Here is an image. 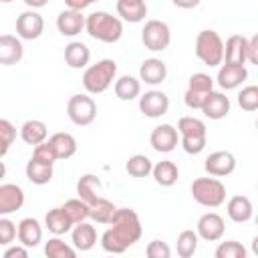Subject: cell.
<instances>
[{"label": "cell", "instance_id": "obj_37", "mask_svg": "<svg viewBox=\"0 0 258 258\" xmlns=\"http://www.w3.org/2000/svg\"><path fill=\"white\" fill-rule=\"evenodd\" d=\"M62 210L64 214L71 218L73 224H79V222H85L89 218V204L81 198H73V200H67L62 204Z\"/></svg>", "mask_w": 258, "mask_h": 258}, {"label": "cell", "instance_id": "obj_29", "mask_svg": "<svg viewBox=\"0 0 258 258\" xmlns=\"http://www.w3.org/2000/svg\"><path fill=\"white\" fill-rule=\"evenodd\" d=\"M151 175H153V179H155L157 185H161V187H171V185L177 181V177H179V169H177V165H175L173 161L163 159V161H157V163L153 165Z\"/></svg>", "mask_w": 258, "mask_h": 258}, {"label": "cell", "instance_id": "obj_36", "mask_svg": "<svg viewBox=\"0 0 258 258\" xmlns=\"http://www.w3.org/2000/svg\"><path fill=\"white\" fill-rule=\"evenodd\" d=\"M44 254L48 258H75L77 256V248L75 246H69L64 240H60L58 236H54V238H50L44 244Z\"/></svg>", "mask_w": 258, "mask_h": 258}, {"label": "cell", "instance_id": "obj_14", "mask_svg": "<svg viewBox=\"0 0 258 258\" xmlns=\"http://www.w3.org/2000/svg\"><path fill=\"white\" fill-rule=\"evenodd\" d=\"M246 79H248V71H246L244 64L222 62L220 69H218L216 83H218L220 89H224V91H232V89H238Z\"/></svg>", "mask_w": 258, "mask_h": 258}, {"label": "cell", "instance_id": "obj_35", "mask_svg": "<svg viewBox=\"0 0 258 258\" xmlns=\"http://www.w3.org/2000/svg\"><path fill=\"white\" fill-rule=\"evenodd\" d=\"M198 242H200V234L194 230H183L177 236V254L181 258H191L198 252Z\"/></svg>", "mask_w": 258, "mask_h": 258}, {"label": "cell", "instance_id": "obj_7", "mask_svg": "<svg viewBox=\"0 0 258 258\" xmlns=\"http://www.w3.org/2000/svg\"><path fill=\"white\" fill-rule=\"evenodd\" d=\"M67 115L75 125L87 127L97 117V103L89 93H77L67 103Z\"/></svg>", "mask_w": 258, "mask_h": 258}, {"label": "cell", "instance_id": "obj_1", "mask_svg": "<svg viewBox=\"0 0 258 258\" xmlns=\"http://www.w3.org/2000/svg\"><path fill=\"white\" fill-rule=\"evenodd\" d=\"M111 228L103 232L101 236V246L109 254H123L129 246L139 242L143 228L141 220L135 210L131 208H117L111 224Z\"/></svg>", "mask_w": 258, "mask_h": 258}, {"label": "cell", "instance_id": "obj_26", "mask_svg": "<svg viewBox=\"0 0 258 258\" xmlns=\"http://www.w3.org/2000/svg\"><path fill=\"white\" fill-rule=\"evenodd\" d=\"M44 226H46V230H48L50 234L62 236V234L71 232L75 224L71 222V218L64 214V210H62V206H60V208H52V210L46 212V216H44Z\"/></svg>", "mask_w": 258, "mask_h": 258}, {"label": "cell", "instance_id": "obj_20", "mask_svg": "<svg viewBox=\"0 0 258 258\" xmlns=\"http://www.w3.org/2000/svg\"><path fill=\"white\" fill-rule=\"evenodd\" d=\"M139 79L145 85L155 87V85H159V83H163L167 79V64L161 58H155V56L145 58L141 62V67H139Z\"/></svg>", "mask_w": 258, "mask_h": 258}, {"label": "cell", "instance_id": "obj_31", "mask_svg": "<svg viewBox=\"0 0 258 258\" xmlns=\"http://www.w3.org/2000/svg\"><path fill=\"white\" fill-rule=\"evenodd\" d=\"M115 212H117L115 204L109 202L107 198H101V196L93 204H89V218L97 224H111Z\"/></svg>", "mask_w": 258, "mask_h": 258}, {"label": "cell", "instance_id": "obj_10", "mask_svg": "<svg viewBox=\"0 0 258 258\" xmlns=\"http://www.w3.org/2000/svg\"><path fill=\"white\" fill-rule=\"evenodd\" d=\"M149 143L157 153H169L179 143V131H177V127H173L169 123H161L151 131Z\"/></svg>", "mask_w": 258, "mask_h": 258}, {"label": "cell", "instance_id": "obj_52", "mask_svg": "<svg viewBox=\"0 0 258 258\" xmlns=\"http://www.w3.org/2000/svg\"><path fill=\"white\" fill-rule=\"evenodd\" d=\"M256 226H258V216H256Z\"/></svg>", "mask_w": 258, "mask_h": 258}, {"label": "cell", "instance_id": "obj_9", "mask_svg": "<svg viewBox=\"0 0 258 258\" xmlns=\"http://www.w3.org/2000/svg\"><path fill=\"white\" fill-rule=\"evenodd\" d=\"M139 111L149 119L163 117L169 111V97L163 91H147L139 97Z\"/></svg>", "mask_w": 258, "mask_h": 258}, {"label": "cell", "instance_id": "obj_48", "mask_svg": "<svg viewBox=\"0 0 258 258\" xmlns=\"http://www.w3.org/2000/svg\"><path fill=\"white\" fill-rule=\"evenodd\" d=\"M24 4H26L28 8L36 10V8H42V6H46V4H48V0H24Z\"/></svg>", "mask_w": 258, "mask_h": 258}, {"label": "cell", "instance_id": "obj_19", "mask_svg": "<svg viewBox=\"0 0 258 258\" xmlns=\"http://www.w3.org/2000/svg\"><path fill=\"white\" fill-rule=\"evenodd\" d=\"M202 113L212 121H220L230 113V99L222 91H212V93H208V97L202 105Z\"/></svg>", "mask_w": 258, "mask_h": 258}, {"label": "cell", "instance_id": "obj_3", "mask_svg": "<svg viewBox=\"0 0 258 258\" xmlns=\"http://www.w3.org/2000/svg\"><path fill=\"white\" fill-rule=\"evenodd\" d=\"M117 77V62L113 58H101L99 62L91 64L83 73V87L89 95L105 93Z\"/></svg>", "mask_w": 258, "mask_h": 258}, {"label": "cell", "instance_id": "obj_25", "mask_svg": "<svg viewBox=\"0 0 258 258\" xmlns=\"http://www.w3.org/2000/svg\"><path fill=\"white\" fill-rule=\"evenodd\" d=\"M91 60V50L85 42L81 40H73L64 46V62L71 69H85Z\"/></svg>", "mask_w": 258, "mask_h": 258}, {"label": "cell", "instance_id": "obj_33", "mask_svg": "<svg viewBox=\"0 0 258 258\" xmlns=\"http://www.w3.org/2000/svg\"><path fill=\"white\" fill-rule=\"evenodd\" d=\"M101 191V179L95 173H85L79 177L77 181V194L81 200H85L87 204H93L99 198Z\"/></svg>", "mask_w": 258, "mask_h": 258}, {"label": "cell", "instance_id": "obj_18", "mask_svg": "<svg viewBox=\"0 0 258 258\" xmlns=\"http://www.w3.org/2000/svg\"><path fill=\"white\" fill-rule=\"evenodd\" d=\"M24 206V189L16 183H2L0 185V214L8 216Z\"/></svg>", "mask_w": 258, "mask_h": 258}, {"label": "cell", "instance_id": "obj_47", "mask_svg": "<svg viewBox=\"0 0 258 258\" xmlns=\"http://www.w3.org/2000/svg\"><path fill=\"white\" fill-rule=\"evenodd\" d=\"M177 8H183V10H189V8H196L202 0H171Z\"/></svg>", "mask_w": 258, "mask_h": 258}, {"label": "cell", "instance_id": "obj_24", "mask_svg": "<svg viewBox=\"0 0 258 258\" xmlns=\"http://www.w3.org/2000/svg\"><path fill=\"white\" fill-rule=\"evenodd\" d=\"M117 14L125 22H141L147 16L145 0H117Z\"/></svg>", "mask_w": 258, "mask_h": 258}, {"label": "cell", "instance_id": "obj_5", "mask_svg": "<svg viewBox=\"0 0 258 258\" xmlns=\"http://www.w3.org/2000/svg\"><path fill=\"white\" fill-rule=\"evenodd\" d=\"M191 198L204 208H220L226 202V185L220 177H196L189 185Z\"/></svg>", "mask_w": 258, "mask_h": 258}, {"label": "cell", "instance_id": "obj_23", "mask_svg": "<svg viewBox=\"0 0 258 258\" xmlns=\"http://www.w3.org/2000/svg\"><path fill=\"white\" fill-rule=\"evenodd\" d=\"M226 214L236 224L248 222L252 218V214H254V208H252L250 198H246V196H232L228 200V204H226Z\"/></svg>", "mask_w": 258, "mask_h": 258}, {"label": "cell", "instance_id": "obj_41", "mask_svg": "<svg viewBox=\"0 0 258 258\" xmlns=\"http://www.w3.org/2000/svg\"><path fill=\"white\" fill-rule=\"evenodd\" d=\"M0 139H2V149H0V155L4 157L10 149V145L14 143L16 139V127L8 121V119H0Z\"/></svg>", "mask_w": 258, "mask_h": 258}, {"label": "cell", "instance_id": "obj_21", "mask_svg": "<svg viewBox=\"0 0 258 258\" xmlns=\"http://www.w3.org/2000/svg\"><path fill=\"white\" fill-rule=\"evenodd\" d=\"M18 242L26 248H34L42 242V226L36 218H22L18 222Z\"/></svg>", "mask_w": 258, "mask_h": 258}, {"label": "cell", "instance_id": "obj_49", "mask_svg": "<svg viewBox=\"0 0 258 258\" xmlns=\"http://www.w3.org/2000/svg\"><path fill=\"white\" fill-rule=\"evenodd\" d=\"M252 252H254V254L258 256V234H256V236L252 238Z\"/></svg>", "mask_w": 258, "mask_h": 258}, {"label": "cell", "instance_id": "obj_13", "mask_svg": "<svg viewBox=\"0 0 258 258\" xmlns=\"http://www.w3.org/2000/svg\"><path fill=\"white\" fill-rule=\"evenodd\" d=\"M204 169H206L208 175L226 177V175L234 173V169H236V157L230 151H214V153H210L206 157Z\"/></svg>", "mask_w": 258, "mask_h": 258}, {"label": "cell", "instance_id": "obj_15", "mask_svg": "<svg viewBox=\"0 0 258 258\" xmlns=\"http://www.w3.org/2000/svg\"><path fill=\"white\" fill-rule=\"evenodd\" d=\"M22 56H24L22 38L12 36V34H2L0 36V64L12 67L16 62H20Z\"/></svg>", "mask_w": 258, "mask_h": 258}, {"label": "cell", "instance_id": "obj_28", "mask_svg": "<svg viewBox=\"0 0 258 258\" xmlns=\"http://www.w3.org/2000/svg\"><path fill=\"white\" fill-rule=\"evenodd\" d=\"M24 171H26L28 181L34 183V185H44V183H48L52 179V163H44V161H40L36 157H30L26 161Z\"/></svg>", "mask_w": 258, "mask_h": 258}, {"label": "cell", "instance_id": "obj_43", "mask_svg": "<svg viewBox=\"0 0 258 258\" xmlns=\"http://www.w3.org/2000/svg\"><path fill=\"white\" fill-rule=\"evenodd\" d=\"M145 254L149 258H169L171 256V248L163 240H151L147 244V248H145Z\"/></svg>", "mask_w": 258, "mask_h": 258}, {"label": "cell", "instance_id": "obj_16", "mask_svg": "<svg viewBox=\"0 0 258 258\" xmlns=\"http://www.w3.org/2000/svg\"><path fill=\"white\" fill-rule=\"evenodd\" d=\"M87 24V16H83L81 10H62L58 16H56V30L62 34V36H77Z\"/></svg>", "mask_w": 258, "mask_h": 258}, {"label": "cell", "instance_id": "obj_22", "mask_svg": "<svg viewBox=\"0 0 258 258\" xmlns=\"http://www.w3.org/2000/svg\"><path fill=\"white\" fill-rule=\"evenodd\" d=\"M71 240H73V246L81 252H87L91 250L95 244H97V230L93 224H89L87 220L85 222H79L75 224V228L71 230Z\"/></svg>", "mask_w": 258, "mask_h": 258}, {"label": "cell", "instance_id": "obj_44", "mask_svg": "<svg viewBox=\"0 0 258 258\" xmlns=\"http://www.w3.org/2000/svg\"><path fill=\"white\" fill-rule=\"evenodd\" d=\"M248 62L258 67V32L248 38Z\"/></svg>", "mask_w": 258, "mask_h": 258}, {"label": "cell", "instance_id": "obj_2", "mask_svg": "<svg viewBox=\"0 0 258 258\" xmlns=\"http://www.w3.org/2000/svg\"><path fill=\"white\" fill-rule=\"evenodd\" d=\"M85 30L91 38H95L99 42L113 44L123 36V20L119 16H113L111 12L97 10L87 16Z\"/></svg>", "mask_w": 258, "mask_h": 258}, {"label": "cell", "instance_id": "obj_51", "mask_svg": "<svg viewBox=\"0 0 258 258\" xmlns=\"http://www.w3.org/2000/svg\"><path fill=\"white\" fill-rule=\"evenodd\" d=\"M256 129H258V119H256Z\"/></svg>", "mask_w": 258, "mask_h": 258}, {"label": "cell", "instance_id": "obj_40", "mask_svg": "<svg viewBox=\"0 0 258 258\" xmlns=\"http://www.w3.org/2000/svg\"><path fill=\"white\" fill-rule=\"evenodd\" d=\"M187 89L194 91V93H202V95H208L214 91V79L206 73H194L187 81Z\"/></svg>", "mask_w": 258, "mask_h": 258}, {"label": "cell", "instance_id": "obj_17", "mask_svg": "<svg viewBox=\"0 0 258 258\" xmlns=\"http://www.w3.org/2000/svg\"><path fill=\"white\" fill-rule=\"evenodd\" d=\"M248 60V38L244 34H232L224 42V62L244 64Z\"/></svg>", "mask_w": 258, "mask_h": 258}, {"label": "cell", "instance_id": "obj_27", "mask_svg": "<svg viewBox=\"0 0 258 258\" xmlns=\"http://www.w3.org/2000/svg\"><path fill=\"white\" fill-rule=\"evenodd\" d=\"M20 137L26 145H38L42 141H46L48 137V129H46V123L40 121V119H28L22 123L20 127Z\"/></svg>", "mask_w": 258, "mask_h": 258}, {"label": "cell", "instance_id": "obj_45", "mask_svg": "<svg viewBox=\"0 0 258 258\" xmlns=\"http://www.w3.org/2000/svg\"><path fill=\"white\" fill-rule=\"evenodd\" d=\"M2 256H4V258H26V256H28V248H26L24 244H20V246H10L8 250H4Z\"/></svg>", "mask_w": 258, "mask_h": 258}, {"label": "cell", "instance_id": "obj_6", "mask_svg": "<svg viewBox=\"0 0 258 258\" xmlns=\"http://www.w3.org/2000/svg\"><path fill=\"white\" fill-rule=\"evenodd\" d=\"M196 56L208 67L224 62V40L216 30H200L196 36Z\"/></svg>", "mask_w": 258, "mask_h": 258}, {"label": "cell", "instance_id": "obj_39", "mask_svg": "<svg viewBox=\"0 0 258 258\" xmlns=\"http://www.w3.org/2000/svg\"><path fill=\"white\" fill-rule=\"evenodd\" d=\"M238 105L244 111H258V85H246L238 93Z\"/></svg>", "mask_w": 258, "mask_h": 258}, {"label": "cell", "instance_id": "obj_12", "mask_svg": "<svg viewBox=\"0 0 258 258\" xmlns=\"http://www.w3.org/2000/svg\"><path fill=\"white\" fill-rule=\"evenodd\" d=\"M44 30V20L36 10H24L16 18V34L22 40H36Z\"/></svg>", "mask_w": 258, "mask_h": 258}, {"label": "cell", "instance_id": "obj_46", "mask_svg": "<svg viewBox=\"0 0 258 258\" xmlns=\"http://www.w3.org/2000/svg\"><path fill=\"white\" fill-rule=\"evenodd\" d=\"M64 4H67V8H71V10H85L89 4H93L91 0H64Z\"/></svg>", "mask_w": 258, "mask_h": 258}, {"label": "cell", "instance_id": "obj_11", "mask_svg": "<svg viewBox=\"0 0 258 258\" xmlns=\"http://www.w3.org/2000/svg\"><path fill=\"white\" fill-rule=\"evenodd\" d=\"M196 232L206 242H218V240H222V236L226 232V222H224V218L220 214L206 212V214L200 216L198 226H196Z\"/></svg>", "mask_w": 258, "mask_h": 258}, {"label": "cell", "instance_id": "obj_50", "mask_svg": "<svg viewBox=\"0 0 258 258\" xmlns=\"http://www.w3.org/2000/svg\"><path fill=\"white\" fill-rule=\"evenodd\" d=\"M0 2H4V4H8V2H12V0H0Z\"/></svg>", "mask_w": 258, "mask_h": 258}, {"label": "cell", "instance_id": "obj_38", "mask_svg": "<svg viewBox=\"0 0 258 258\" xmlns=\"http://www.w3.org/2000/svg\"><path fill=\"white\" fill-rule=\"evenodd\" d=\"M248 250L238 242V240H226L220 242V246L216 248L214 256L216 258H246Z\"/></svg>", "mask_w": 258, "mask_h": 258}, {"label": "cell", "instance_id": "obj_30", "mask_svg": "<svg viewBox=\"0 0 258 258\" xmlns=\"http://www.w3.org/2000/svg\"><path fill=\"white\" fill-rule=\"evenodd\" d=\"M48 143L52 145V149H54L58 159H69V157H73L77 153V139L71 133L58 131V133L48 137Z\"/></svg>", "mask_w": 258, "mask_h": 258}, {"label": "cell", "instance_id": "obj_53", "mask_svg": "<svg viewBox=\"0 0 258 258\" xmlns=\"http://www.w3.org/2000/svg\"><path fill=\"white\" fill-rule=\"evenodd\" d=\"M91 2H97V0H91Z\"/></svg>", "mask_w": 258, "mask_h": 258}, {"label": "cell", "instance_id": "obj_42", "mask_svg": "<svg viewBox=\"0 0 258 258\" xmlns=\"http://www.w3.org/2000/svg\"><path fill=\"white\" fill-rule=\"evenodd\" d=\"M16 236H18V226L10 218L2 216L0 218V244L2 246H10Z\"/></svg>", "mask_w": 258, "mask_h": 258}, {"label": "cell", "instance_id": "obj_54", "mask_svg": "<svg viewBox=\"0 0 258 258\" xmlns=\"http://www.w3.org/2000/svg\"><path fill=\"white\" fill-rule=\"evenodd\" d=\"M256 189H258V183H256Z\"/></svg>", "mask_w": 258, "mask_h": 258}, {"label": "cell", "instance_id": "obj_8", "mask_svg": "<svg viewBox=\"0 0 258 258\" xmlns=\"http://www.w3.org/2000/svg\"><path fill=\"white\" fill-rule=\"evenodd\" d=\"M141 42L151 52H161L171 42V30L163 20H147L141 30Z\"/></svg>", "mask_w": 258, "mask_h": 258}, {"label": "cell", "instance_id": "obj_4", "mask_svg": "<svg viewBox=\"0 0 258 258\" xmlns=\"http://www.w3.org/2000/svg\"><path fill=\"white\" fill-rule=\"evenodd\" d=\"M177 131H179V143H181L185 153L198 155L206 149L208 129H206V123L202 119H198V117H179Z\"/></svg>", "mask_w": 258, "mask_h": 258}, {"label": "cell", "instance_id": "obj_34", "mask_svg": "<svg viewBox=\"0 0 258 258\" xmlns=\"http://www.w3.org/2000/svg\"><path fill=\"white\" fill-rule=\"evenodd\" d=\"M125 171L131 175V177H147L151 171H153V163L147 155L143 153H135L127 159L125 163Z\"/></svg>", "mask_w": 258, "mask_h": 258}, {"label": "cell", "instance_id": "obj_32", "mask_svg": "<svg viewBox=\"0 0 258 258\" xmlns=\"http://www.w3.org/2000/svg\"><path fill=\"white\" fill-rule=\"evenodd\" d=\"M141 93V79H135L131 75H123L115 81V95L121 101H133Z\"/></svg>", "mask_w": 258, "mask_h": 258}]
</instances>
